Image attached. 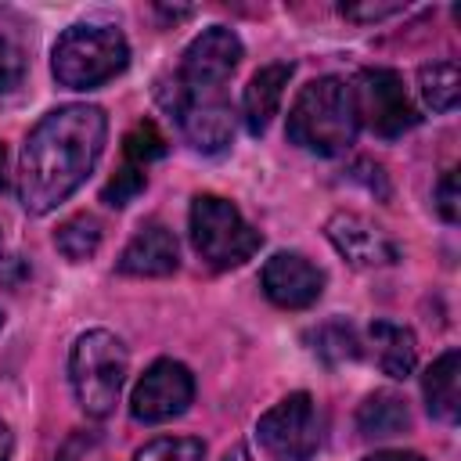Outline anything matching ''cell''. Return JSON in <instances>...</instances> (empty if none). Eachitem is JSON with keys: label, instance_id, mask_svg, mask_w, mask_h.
Here are the masks:
<instances>
[{"label": "cell", "instance_id": "6da1fadb", "mask_svg": "<svg viewBox=\"0 0 461 461\" xmlns=\"http://www.w3.org/2000/svg\"><path fill=\"white\" fill-rule=\"evenodd\" d=\"M108 137V115L97 104H61L25 137L18 155V198L29 212L58 209L97 166Z\"/></svg>", "mask_w": 461, "mask_h": 461}, {"label": "cell", "instance_id": "7a4b0ae2", "mask_svg": "<svg viewBox=\"0 0 461 461\" xmlns=\"http://www.w3.org/2000/svg\"><path fill=\"white\" fill-rule=\"evenodd\" d=\"M357 130L353 90L339 76L306 83L288 108V140L313 155H342L357 140Z\"/></svg>", "mask_w": 461, "mask_h": 461}, {"label": "cell", "instance_id": "3957f363", "mask_svg": "<svg viewBox=\"0 0 461 461\" xmlns=\"http://www.w3.org/2000/svg\"><path fill=\"white\" fill-rule=\"evenodd\" d=\"M130 65V43L115 25H72L50 50V72L68 90H94Z\"/></svg>", "mask_w": 461, "mask_h": 461}, {"label": "cell", "instance_id": "277c9868", "mask_svg": "<svg viewBox=\"0 0 461 461\" xmlns=\"http://www.w3.org/2000/svg\"><path fill=\"white\" fill-rule=\"evenodd\" d=\"M126 346L119 335L94 328L83 331L72 342L68 353V382L76 393V403L83 407V414L90 418H108L119 403L122 382H126Z\"/></svg>", "mask_w": 461, "mask_h": 461}, {"label": "cell", "instance_id": "5b68a950", "mask_svg": "<svg viewBox=\"0 0 461 461\" xmlns=\"http://www.w3.org/2000/svg\"><path fill=\"white\" fill-rule=\"evenodd\" d=\"M191 245L212 270L241 267L263 245V234L220 194H198L191 202Z\"/></svg>", "mask_w": 461, "mask_h": 461}, {"label": "cell", "instance_id": "8992f818", "mask_svg": "<svg viewBox=\"0 0 461 461\" xmlns=\"http://www.w3.org/2000/svg\"><path fill=\"white\" fill-rule=\"evenodd\" d=\"M256 439L270 461H310L321 443L317 407L310 393H292L256 421Z\"/></svg>", "mask_w": 461, "mask_h": 461}, {"label": "cell", "instance_id": "52a82bcc", "mask_svg": "<svg viewBox=\"0 0 461 461\" xmlns=\"http://www.w3.org/2000/svg\"><path fill=\"white\" fill-rule=\"evenodd\" d=\"M353 104H357V122H364L378 137H400L418 126V108L411 104L403 79L393 68H367L357 76Z\"/></svg>", "mask_w": 461, "mask_h": 461}, {"label": "cell", "instance_id": "ba28073f", "mask_svg": "<svg viewBox=\"0 0 461 461\" xmlns=\"http://www.w3.org/2000/svg\"><path fill=\"white\" fill-rule=\"evenodd\" d=\"M194 400V375L180 360H155L133 385L130 414L144 425H158L169 418H180Z\"/></svg>", "mask_w": 461, "mask_h": 461}, {"label": "cell", "instance_id": "9c48e42d", "mask_svg": "<svg viewBox=\"0 0 461 461\" xmlns=\"http://www.w3.org/2000/svg\"><path fill=\"white\" fill-rule=\"evenodd\" d=\"M238 61H241L238 32L227 29V25H209L205 32H198L187 43L180 72H176V83L187 94H212V90H220L230 79Z\"/></svg>", "mask_w": 461, "mask_h": 461}, {"label": "cell", "instance_id": "30bf717a", "mask_svg": "<svg viewBox=\"0 0 461 461\" xmlns=\"http://www.w3.org/2000/svg\"><path fill=\"white\" fill-rule=\"evenodd\" d=\"M162 104L176 115V122L194 151L216 155L234 140V112L227 101H220L212 94H187L173 79V94H162Z\"/></svg>", "mask_w": 461, "mask_h": 461}, {"label": "cell", "instance_id": "8fae6325", "mask_svg": "<svg viewBox=\"0 0 461 461\" xmlns=\"http://www.w3.org/2000/svg\"><path fill=\"white\" fill-rule=\"evenodd\" d=\"M263 295L281 310H306L324 292V270L299 252H274L259 274Z\"/></svg>", "mask_w": 461, "mask_h": 461}, {"label": "cell", "instance_id": "7c38bea8", "mask_svg": "<svg viewBox=\"0 0 461 461\" xmlns=\"http://www.w3.org/2000/svg\"><path fill=\"white\" fill-rule=\"evenodd\" d=\"M324 234L331 241V249L349 263V267H360V270H375V267H389L396 263V245L389 241V234L382 227H375L371 220H364L360 212H346L339 209L328 223H324Z\"/></svg>", "mask_w": 461, "mask_h": 461}, {"label": "cell", "instance_id": "4fadbf2b", "mask_svg": "<svg viewBox=\"0 0 461 461\" xmlns=\"http://www.w3.org/2000/svg\"><path fill=\"white\" fill-rule=\"evenodd\" d=\"M176 267H180L176 234L158 220H148L119 256V274L130 277H166Z\"/></svg>", "mask_w": 461, "mask_h": 461}, {"label": "cell", "instance_id": "5bb4252c", "mask_svg": "<svg viewBox=\"0 0 461 461\" xmlns=\"http://www.w3.org/2000/svg\"><path fill=\"white\" fill-rule=\"evenodd\" d=\"M292 61H270L263 65L249 86H245V97H241V112H245V126L249 133H263L270 126V119L277 115L281 108V97H285V86L292 79Z\"/></svg>", "mask_w": 461, "mask_h": 461}, {"label": "cell", "instance_id": "9a60e30c", "mask_svg": "<svg viewBox=\"0 0 461 461\" xmlns=\"http://www.w3.org/2000/svg\"><path fill=\"white\" fill-rule=\"evenodd\" d=\"M367 346H371L378 371L389 378H407L418 364V342H414V331L407 324L375 321L367 328Z\"/></svg>", "mask_w": 461, "mask_h": 461}, {"label": "cell", "instance_id": "2e32d148", "mask_svg": "<svg viewBox=\"0 0 461 461\" xmlns=\"http://www.w3.org/2000/svg\"><path fill=\"white\" fill-rule=\"evenodd\" d=\"M421 393L432 418L457 421V411H461V353L457 349H447L429 364V371L421 375Z\"/></svg>", "mask_w": 461, "mask_h": 461}, {"label": "cell", "instance_id": "e0dca14e", "mask_svg": "<svg viewBox=\"0 0 461 461\" xmlns=\"http://www.w3.org/2000/svg\"><path fill=\"white\" fill-rule=\"evenodd\" d=\"M411 429V411L396 393H371L357 407V432L364 439H393Z\"/></svg>", "mask_w": 461, "mask_h": 461}, {"label": "cell", "instance_id": "ac0fdd59", "mask_svg": "<svg viewBox=\"0 0 461 461\" xmlns=\"http://www.w3.org/2000/svg\"><path fill=\"white\" fill-rule=\"evenodd\" d=\"M418 94L425 101V108L432 112H454L457 97H461V72L457 61L443 58V61H429L418 68Z\"/></svg>", "mask_w": 461, "mask_h": 461}, {"label": "cell", "instance_id": "d6986e66", "mask_svg": "<svg viewBox=\"0 0 461 461\" xmlns=\"http://www.w3.org/2000/svg\"><path fill=\"white\" fill-rule=\"evenodd\" d=\"M54 245H58V252H61L65 259L83 263V259H90V256L97 252V245H101V223H97L90 212L68 216V220L58 227Z\"/></svg>", "mask_w": 461, "mask_h": 461}, {"label": "cell", "instance_id": "ffe728a7", "mask_svg": "<svg viewBox=\"0 0 461 461\" xmlns=\"http://www.w3.org/2000/svg\"><path fill=\"white\" fill-rule=\"evenodd\" d=\"M310 342H313V353H317L328 367L360 357V339H357L353 324H346V321H324V324L310 335Z\"/></svg>", "mask_w": 461, "mask_h": 461}, {"label": "cell", "instance_id": "44dd1931", "mask_svg": "<svg viewBox=\"0 0 461 461\" xmlns=\"http://www.w3.org/2000/svg\"><path fill=\"white\" fill-rule=\"evenodd\" d=\"M133 461H205V443L194 436H158L144 443Z\"/></svg>", "mask_w": 461, "mask_h": 461}, {"label": "cell", "instance_id": "7402d4cb", "mask_svg": "<svg viewBox=\"0 0 461 461\" xmlns=\"http://www.w3.org/2000/svg\"><path fill=\"white\" fill-rule=\"evenodd\" d=\"M126 158H130V166H148V162H155V158H162L166 155V137L158 133V126L155 122H137L130 133H126Z\"/></svg>", "mask_w": 461, "mask_h": 461}, {"label": "cell", "instance_id": "603a6c76", "mask_svg": "<svg viewBox=\"0 0 461 461\" xmlns=\"http://www.w3.org/2000/svg\"><path fill=\"white\" fill-rule=\"evenodd\" d=\"M140 191H144V169H140V166H122V169L104 184L101 198H104L108 205L122 209V205H130Z\"/></svg>", "mask_w": 461, "mask_h": 461}, {"label": "cell", "instance_id": "cb8c5ba5", "mask_svg": "<svg viewBox=\"0 0 461 461\" xmlns=\"http://www.w3.org/2000/svg\"><path fill=\"white\" fill-rule=\"evenodd\" d=\"M436 212L447 220V223H457L461 216V194H457V169H447L436 184Z\"/></svg>", "mask_w": 461, "mask_h": 461}, {"label": "cell", "instance_id": "d4e9b609", "mask_svg": "<svg viewBox=\"0 0 461 461\" xmlns=\"http://www.w3.org/2000/svg\"><path fill=\"white\" fill-rule=\"evenodd\" d=\"M22 76H25V58H22V50L0 36V94L14 90V86L22 83Z\"/></svg>", "mask_w": 461, "mask_h": 461}, {"label": "cell", "instance_id": "484cf974", "mask_svg": "<svg viewBox=\"0 0 461 461\" xmlns=\"http://www.w3.org/2000/svg\"><path fill=\"white\" fill-rule=\"evenodd\" d=\"M400 11H403V4H342V14L357 18V22H378V18H389Z\"/></svg>", "mask_w": 461, "mask_h": 461}, {"label": "cell", "instance_id": "4316f807", "mask_svg": "<svg viewBox=\"0 0 461 461\" xmlns=\"http://www.w3.org/2000/svg\"><path fill=\"white\" fill-rule=\"evenodd\" d=\"M364 461H425V457L414 454V450H375V454H367Z\"/></svg>", "mask_w": 461, "mask_h": 461}, {"label": "cell", "instance_id": "83f0119b", "mask_svg": "<svg viewBox=\"0 0 461 461\" xmlns=\"http://www.w3.org/2000/svg\"><path fill=\"white\" fill-rule=\"evenodd\" d=\"M11 447H14L11 443V429L0 421V461H11Z\"/></svg>", "mask_w": 461, "mask_h": 461}, {"label": "cell", "instance_id": "f1b7e54d", "mask_svg": "<svg viewBox=\"0 0 461 461\" xmlns=\"http://www.w3.org/2000/svg\"><path fill=\"white\" fill-rule=\"evenodd\" d=\"M223 461H249V447H245V443H234V447L223 454Z\"/></svg>", "mask_w": 461, "mask_h": 461}, {"label": "cell", "instance_id": "f546056e", "mask_svg": "<svg viewBox=\"0 0 461 461\" xmlns=\"http://www.w3.org/2000/svg\"><path fill=\"white\" fill-rule=\"evenodd\" d=\"M0 187H4V144H0Z\"/></svg>", "mask_w": 461, "mask_h": 461}, {"label": "cell", "instance_id": "4dcf8cb0", "mask_svg": "<svg viewBox=\"0 0 461 461\" xmlns=\"http://www.w3.org/2000/svg\"><path fill=\"white\" fill-rule=\"evenodd\" d=\"M0 321H4V317H0Z\"/></svg>", "mask_w": 461, "mask_h": 461}]
</instances>
